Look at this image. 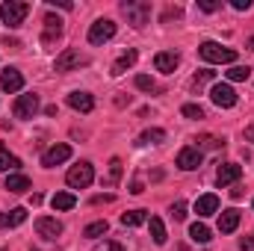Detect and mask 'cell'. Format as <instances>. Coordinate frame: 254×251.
Returning a JSON list of instances; mask_svg holds the SVG:
<instances>
[{"instance_id": "18", "label": "cell", "mask_w": 254, "mask_h": 251, "mask_svg": "<svg viewBox=\"0 0 254 251\" xmlns=\"http://www.w3.org/2000/svg\"><path fill=\"white\" fill-rule=\"evenodd\" d=\"M216 210H219V198H216V195H201V198L195 201V213H198L201 219L213 216Z\"/></svg>"}, {"instance_id": "10", "label": "cell", "mask_w": 254, "mask_h": 251, "mask_svg": "<svg viewBox=\"0 0 254 251\" xmlns=\"http://www.w3.org/2000/svg\"><path fill=\"white\" fill-rule=\"evenodd\" d=\"M71 157V145H54V148H48L45 154H42V166L45 169H54V166H60Z\"/></svg>"}, {"instance_id": "21", "label": "cell", "mask_w": 254, "mask_h": 251, "mask_svg": "<svg viewBox=\"0 0 254 251\" xmlns=\"http://www.w3.org/2000/svg\"><path fill=\"white\" fill-rule=\"evenodd\" d=\"M142 222H148V210H127V213H122V225L125 228H136Z\"/></svg>"}, {"instance_id": "25", "label": "cell", "mask_w": 254, "mask_h": 251, "mask_svg": "<svg viewBox=\"0 0 254 251\" xmlns=\"http://www.w3.org/2000/svg\"><path fill=\"white\" fill-rule=\"evenodd\" d=\"M110 231V225H107V219H101V222H92V225H86L83 228V237H89V240H98V237H104Z\"/></svg>"}, {"instance_id": "12", "label": "cell", "mask_w": 254, "mask_h": 251, "mask_svg": "<svg viewBox=\"0 0 254 251\" xmlns=\"http://www.w3.org/2000/svg\"><path fill=\"white\" fill-rule=\"evenodd\" d=\"M240 178H243V166H237V163H225V166H219V172H216V184H219V187L237 184Z\"/></svg>"}, {"instance_id": "26", "label": "cell", "mask_w": 254, "mask_h": 251, "mask_svg": "<svg viewBox=\"0 0 254 251\" xmlns=\"http://www.w3.org/2000/svg\"><path fill=\"white\" fill-rule=\"evenodd\" d=\"M151 237H154L157 246H166V240H169V237H166V225H163L157 216H151Z\"/></svg>"}, {"instance_id": "36", "label": "cell", "mask_w": 254, "mask_h": 251, "mask_svg": "<svg viewBox=\"0 0 254 251\" xmlns=\"http://www.w3.org/2000/svg\"><path fill=\"white\" fill-rule=\"evenodd\" d=\"M240 249H243V251H254V234H252V237H243V240H240Z\"/></svg>"}, {"instance_id": "44", "label": "cell", "mask_w": 254, "mask_h": 251, "mask_svg": "<svg viewBox=\"0 0 254 251\" xmlns=\"http://www.w3.org/2000/svg\"><path fill=\"white\" fill-rule=\"evenodd\" d=\"M0 228H9V216L6 213H0Z\"/></svg>"}, {"instance_id": "1", "label": "cell", "mask_w": 254, "mask_h": 251, "mask_svg": "<svg viewBox=\"0 0 254 251\" xmlns=\"http://www.w3.org/2000/svg\"><path fill=\"white\" fill-rule=\"evenodd\" d=\"M198 57L204 60V63H234L237 60V51L234 48H222L219 42H201L198 45Z\"/></svg>"}, {"instance_id": "33", "label": "cell", "mask_w": 254, "mask_h": 251, "mask_svg": "<svg viewBox=\"0 0 254 251\" xmlns=\"http://www.w3.org/2000/svg\"><path fill=\"white\" fill-rule=\"evenodd\" d=\"M6 216H9V228H15V225H21V222L27 219V210H24V207H15V210H9Z\"/></svg>"}, {"instance_id": "4", "label": "cell", "mask_w": 254, "mask_h": 251, "mask_svg": "<svg viewBox=\"0 0 254 251\" xmlns=\"http://www.w3.org/2000/svg\"><path fill=\"white\" fill-rule=\"evenodd\" d=\"M65 181H68V187H74V189H86L92 181H95V169H92L89 163H77V166L68 169Z\"/></svg>"}, {"instance_id": "39", "label": "cell", "mask_w": 254, "mask_h": 251, "mask_svg": "<svg viewBox=\"0 0 254 251\" xmlns=\"http://www.w3.org/2000/svg\"><path fill=\"white\" fill-rule=\"evenodd\" d=\"M95 251H125V249H122L119 243H104V246H98Z\"/></svg>"}, {"instance_id": "38", "label": "cell", "mask_w": 254, "mask_h": 251, "mask_svg": "<svg viewBox=\"0 0 254 251\" xmlns=\"http://www.w3.org/2000/svg\"><path fill=\"white\" fill-rule=\"evenodd\" d=\"M3 48H9V51H21V42H18V39H9V36H6V39H3Z\"/></svg>"}, {"instance_id": "5", "label": "cell", "mask_w": 254, "mask_h": 251, "mask_svg": "<svg viewBox=\"0 0 254 251\" xmlns=\"http://www.w3.org/2000/svg\"><path fill=\"white\" fill-rule=\"evenodd\" d=\"M80 65H89V57H86V54H80V51H74V48H68V51H63V54L57 57L54 71L65 74V71H74V68H80Z\"/></svg>"}, {"instance_id": "8", "label": "cell", "mask_w": 254, "mask_h": 251, "mask_svg": "<svg viewBox=\"0 0 254 251\" xmlns=\"http://www.w3.org/2000/svg\"><path fill=\"white\" fill-rule=\"evenodd\" d=\"M63 36V21L57 15H45V33H42V45L45 48H54Z\"/></svg>"}, {"instance_id": "6", "label": "cell", "mask_w": 254, "mask_h": 251, "mask_svg": "<svg viewBox=\"0 0 254 251\" xmlns=\"http://www.w3.org/2000/svg\"><path fill=\"white\" fill-rule=\"evenodd\" d=\"M113 36H116V21H110V18L95 21V24L89 27V45H104V42L113 39Z\"/></svg>"}, {"instance_id": "13", "label": "cell", "mask_w": 254, "mask_h": 251, "mask_svg": "<svg viewBox=\"0 0 254 251\" xmlns=\"http://www.w3.org/2000/svg\"><path fill=\"white\" fill-rule=\"evenodd\" d=\"M65 101H68V107L77 110V113H92V110H95V98H92L89 92H71Z\"/></svg>"}, {"instance_id": "2", "label": "cell", "mask_w": 254, "mask_h": 251, "mask_svg": "<svg viewBox=\"0 0 254 251\" xmlns=\"http://www.w3.org/2000/svg\"><path fill=\"white\" fill-rule=\"evenodd\" d=\"M27 15H30V3H21V0H6V3L0 6V18H3V24H6L9 30L21 27Z\"/></svg>"}, {"instance_id": "16", "label": "cell", "mask_w": 254, "mask_h": 251, "mask_svg": "<svg viewBox=\"0 0 254 251\" xmlns=\"http://www.w3.org/2000/svg\"><path fill=\"white\" fill-rule=\"evenodd\" d=\"M198 166H201V151H198V148H184V151L178 154V169L192 172V169H198Z\"/></svg>"}, {"instance_id": "43", "label": "cell", "mask_w": 254, "mask_h": 251, "mask_svg": "<svg viewBox=\"0 0 254 251\" xmlns=\"http://www.w3.org/2000/svg\"><path fill=\"white\" fill-rule=\"evenodd\" d=\"M178 15H181V9H169V12L163 15V21H169V18H178Z\"/></svg>"}, {"instance_id": "20", "label": "cell", "mask_w": 254, "mask_h": 251, "mask_svg": "<svg viewBox=\"0 0 254 251\" xmlns=\"http://www.w3.org/2000/svg\"><path fill=\"white\" fill-rule=\"evenodd\" d=\"M190 240L192 243H198V246H207V243L213 240V237H210V228L201 225V222H195V225L190 228Z\"/></svg>"}, {"instance_id": "22", "label": "cell", "mask_w": 254, "mask_h": 251, "mask_svg": "<svg viewBox=\"0 0 254 251\" xmlns=\"http://www.w3.org/2000/svg\"><path fill=\"white\" fill-rule=\"evenodd\" d=\"M74 204H77V198H74L71 192H57V195L51 198V207H54V210H74Z\"/></svg>"}, {"instance_id": "29", "label": "cell", "mask_w": 254, "mask_h": 251, "mask_svg": "<svg viewBox=\"0 0 254 251\" xmlns=\"http://www.w3.org/2000/svg\"><path fill=\"white\" fill-rule=\"evenodd\" d=\"M119 178H122V160L113 157V160H110V178H107V187H116Z\"/></svg>"}, {"instance_id": "30", "label": "cell", "mask_w": 254, "mask_h": 251, "mask_svg": "<svg viewBox=\"0 0 254 251\" xmlns=\"http://www.w3.org/2000/svg\"><path fill=\"white\" fill-rule=\"evenodd\" d=\"M216 77V71H207V68H201V71H195V77H192V89H198V86H204V83H210Z\"/></svg>"}, {"instance_id": "9", "label": "cell", "mask_w": 254, "mask_h": 251, "mask_svg": "<svg viewBox=\"0 0 254 251\" xmlns=\"http://www.w3.org/2000/svg\"><path fill=\"white\" fill-rule=\"evenodd\" d=\"M15 116L18 119H33L36 113H39V95L36 92H30V95H21L18 101H15Z\"/></svg>"}, {"instance_id": "23", "label": "cell", "mask_w": 254, "mask_h": 251, "mask_svg": "<svg viewBox=\"0 0 254 251\" xmlns=\"http://www.w3.org/2000/svg\"><path fill=\"white\" fill-rule=\"evenodd\" d=\"M3 189H9V192H27L30 189V178L27 175H9Z\"/></svg>"}, {"instance_id": "41", "label": "cell", "mask_w": 254, "mask_h": 251, "mask_svg": "<svg viewBox=\"0 0 254 251\" xmlns=\"http://www.w3.org/2000/svg\"><path fill=\"white\" fill-rule=\"evenodd\" d=\"M51 6H60V9H74V3H68V0H51Z\"/></svg>"}, {"instance_id": "34", "label": "cell", "mask_w": 254, "mask_h": 251, "mask_svg": "<svg viewBox=\"0 0 254 251\" xmlns=\"http://www.w3.org/2000/svg\"><path fill=\"white\" fill-rule=\"evenodd\" d=\"M172 219H175V222H184V219H187V204H184V201L172 204Z\"/></svg>"}, {"instance_id": "32", "label": "cell", "mask_w": 254, "mask_h": 251, "mask_svg": "<svg viewBox=\"0 0 254 251\" xmlns=\"http://www.w3.org/2000/svg\"><path fill=\"white\" fill-rule=\"evenodd\" d=\"M187 119H192V122H198V119H204V110L198 107V104H184V110H181Z\"/></svg>"}, {"instance_id": "46", "label": "cell", "mask_w": 254, "mask_h": 251, "mask_svg": "<svg viewBox=\"0 0 254 251\" xmlns=\"http://www.w3.org/2000/svg\"><path fill=\"white\" fill-rule=\"evenodd\" d=\"M249 48H252V51H254V39H249Z\"/></svg>"}, {"instance_id": "11", "label": "cell", "mask_w": 254, "mask_h": 251, "mask_svg": "<svg viewBox=\"0 0 254 251\" xmlns=\"http://www.w3.org/2000/svg\"><path fill=\"white\" fill-rule=\"evenodd\" d=\"M0 89L9 92V95H12V92H21V89H24V77H21V71H18V68H6V71L0 74Z\"/></svg>"}, {"instance_id": "40", "label": "cell", "mask_w": 254, "mask_h": 251, "mask_svg": "<svg viewBox=\"0 0 254 251\" xmlns=\"http://www.w3.org/2000/svg\"><path fill=\"white\" fill-rule=\"evenodd\" d=\"M113 201V195H95L92 198V204H110Z\"/></svg>"}, {"instance_id": "19", "label": "cell", "mask_w": 254, "mask_h": 251, "mask_svg": "<svg viewBox=\"0 0 254 251\" xmlns=\"http://www.w3.org/2000/svg\"><path fill=\"white\" fill-rule=\"evenodd\" d=\"M136 60H139V54H136L133 48H130V51H125V54L116 60V65H113V77H119V74H125L127 68H133V65H136Z\"/></svg>"}, {"instance_id": "31", "label": "cell", "mask_w": 254, "mask_h": 251, "mask_svg": "<svg viewBox=\"0 0 254 251\" xmlns=\"http://www.w3.org/2000/svg\"><path fill=\"white\" fill-rule=\"evenodd\" d=\"M136 89H142V92H157V83H154V77H148V74H136Z\"/></svg>"}, {"instance_id": "35", "label": "cell", "mask_w": 254, "mask_h": 251, "mask_svg": "<svg viewBox=\"0 0 254 251\" xmlns=\"http://www.w3.org/2000/svg\"><path fill=\"white\" fill-rule=\"evenodd\" d=\"M198 9L201 12H216V9H222V3L219 0H198Z\"/></svg>"}, {"instance_id": "28", "label": "cell", "mask_w": 254, "mask_h": 251, "mask_svg": "<svg viewBox=\"0 0 254 251\" xmlns=\"http://www.w3.org/2000/svg\"><path fill=\"white\" fill-rule=\"evenodd\" d=\"M249 74H252V68H249V65H234V68L228 71V80L243 83V80H249Z\"/></svg>"}, {"instance_id": "7", "label": "cell", "mask_w": 254, "mask_h": 251, "mask_svg": "<svg viewBox=\"0 0 254 251\" xmlns=\"http://www.w3.org/2000/svg\"><path fill=\"white\" fill-rule=\"evenodd\" d=\"M210 101H213L216 107H222V110H231V107L237 104V92H234L228 83H216V86L210 89Z\"/></svg>"}, {"instance_id": "37", "label": "cell", "mask_w": 254, "mask_h": 251, "mask_svg": "<svg viewBox=\"0 0 254 251\" xmlns=\"http://www.w3.org/2000/svg\"><path fill=\"white\" fill-rule=\"evenodd\" d=\"M231 6H234L237 12H246V9H252V0H234Z\"/></svg>"}, {"instance_id": "24", "label": "cell", "mask_w": 254, "mask_h": 251, "mask_svg": "<svg viewBox=\"0 0 254 251\" xmlns=\"http://www.w3.org/2000/svg\"><path fill=\"white\" fill-rule=\"evenodd\" d=\"M160 142H166V130H160V127H151L139 136V145H160Z\"/></svg>"}, {"instance_id": "14", "label": "cell", "mask_w": 254, "mask_h": 251, "mask_svg": "<svg viewBox=\"0 0 254 251\" xmlns=\"http://www.w3.org/2000/svg\"><path fill=\"white\" fill-rule=\"evenodd\" d=\"M36 231H39V237H45V240H57V237L63 234V225H60L57 219H51V216H42V219H36Z\"/></svg>"}, {"instance_id": "27", "label": "cell", "mask_w": 254, "mask_h": 251, "mask_svg": "<svg viewBox=\"0 0 254 251\" xmlns=\"http://www.w3.org/2000/svg\"><path fill=\"white\" fill-rule=\"evenodd\" d=\"M21 166V160L15 157V154H9L3 145H0V172H12V169H18Z\"/></svg>"}, {"instance_id": "17", "label": "cell", "mask_w": 254, "mask_h": 251, "mask_svg": "<svg viewBox=\"0 0 254 251\" xmlns=\"http://www.w3.org/2000/svg\"><path fill=\"white\" fill-rule=\"evenodd\" d=\"M240 228V210H225V213H219V231L222 234H234Z\"/></svg>"}, {"instance_id": "45", "label": "cell", "mask_w": 254, "mask_h": 251, "mask_svg": "<svg viewBox=\"0 0 254 251\" xmlns=\"http://www.w3.org/2000/svg\"><path fill=\"white\" fill-rule=\"evenodd\" d=\"M246 139H249V142H254V127H246Z\"/></svg>"}, {"instance_id": "42", "label": "cell", "mask_w": 254, "mask_h": 251, "mask_svg": "<svg viewBox=\"0 0 254 251\" xmlns=\"http://www.w3.org/2000/svg\"><path fill=\"white\" fill-rule=\"evenodd\" d=\"M130 192H133V195H142V192H145V187H142V184H139V181H136V184H133V187H130Z\"/></svg>"}, {"instance_id": "15", "label": "cell", "mask_w": 254, "mask_h": 251, "mask_svg": "<svg viewBox=\"0 0 254 251\" xmlns=\"http://www.w3.org/2000/svg\"><path fill=\"white\" fill-rule=\"evenodd\" d=\"M178 65H181V57H178L175 51H160V54L154 57V68L163 71V74H172Z\"/></svg>"}, {"instance_id": "3", "label": "cell", "mask_w": 254, "mask_h": 251, "mask_svg": "<svg viewBox=\"0 0 254 251\" xmlns=\"http://www.w3.org/2000/svg\"><path fill=\"white\" fill-rule=\"evenodd\" d=\"M122 12L127 15V24L145 27L148 18H151V3H148V0H125V3H122Z\"/></svg>"}]
</instances>
